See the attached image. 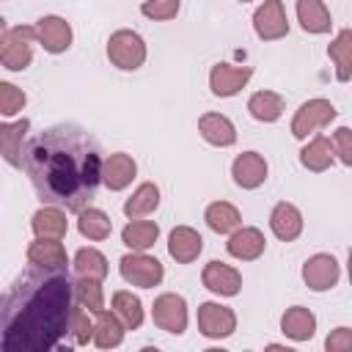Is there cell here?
I'll return each instance as SVG.
<instances>
[{
    "instance_id": "obj_1",
    "label": "cell",
    "mask_w": 352,
    "mask_h": 352,
    "mask_svg": "<svg viewBox=\"0 0 352 352\" xmlns=\"http://www.w3.org/2000/svg\"><path fill=\"white\" fill-rule=\"evenodd\" d=\"M102 151L88 129L55 124L41 129L22 154V168L44 204L80 214L96 198L102 182Z\"/></svg>"
},
{
    "instance_id": "obj_2",
    "label": "cell",
    "mask_w": 352,
    "mask_h": 352,
    "mask_svg": "<svg viewBox=\"0 0 352 352\" xmlns=\"http://www.w3.org/2000/svg\"><path fill=\"white\" fill-rule=\"evenodd\" d=\"M74 283L66 270L33 267L3 294V352H50L69 336L74 311Z\"/></svg>"
},
{
    "instance_id": "obj_3",
    "label": "cell",
    "mask_w": 352,
    "mask_h": 352,
    "mask_svg": "<svg viewBox=\"0 0 352 352\" xmlns=\"http://www.w3.org/2000/svg\"><path fill=\"white\" fill-rule=\"evenodd\" d=\"M33 44H38L33 25L3 28V38H0V63H3V69L25 72L33 60Z\"/></svg>"
},
{
    "instance_id": "obj_4",
    "label": "cell",
    "mask_w": 352,
    "mask_h": 352,
    "mask_svg": "<svg viewBox=\"0 0 352 352\" xmlns=\"http://www.w3.org/2000/svg\"><path fill=\"white\" fill-rule=\"evenodd\" d=\"M118 272L129 286L138 289H154L165 278V267L157 256H148L146 250H129L118 258Z\"/></svg>"
},
{
    "instance_id": "obj_5",
    "label": "cell",
    "mask_w": 352,
    "mask_h": 352,
    "mask_svg": "<svg viewBox=\"0 0 352 352\" xmlns=\"http://www.w3.org/2000/svg\"><path fill=\"white\" fill-rule=\"evenodd\" d=\"M107 60L121 72H135L146 63V41L140 33L121 28L107 38Z\"/></svg>"
},
{
    "instance_id": "obj_6",
    "label": "cell",
    "mask_w": 352,
    "mask_h": 352,
    "mask_svg": "<svg viewBox=\"0 0 352 352\" xmlns=\"http://www.w3.org/2000/svg\"><path fill=\"white\" fill-rule=\"evenodd\" d=\"M336 116H338V110L330 99H322V96L308 99L297 107V113L292 118V138L308 140V135H316L319 129L330 126V121H336Z\"/></svg>"
},
{
    "instance_id": "obj_7",
    "label": "cell",
    "mask_w": 352,
    "mask_h": 352,
    "mask_svg": "<svg viewBox=\"0 0 352 352\" xmlns=\"http://www.w3.org/2000/svg\"><path fill=\"white\" fill-rule=\"evenodd\" d=\"M151 319H154V324L160 330H165L170 336H182L187 330V319H190L187 300L182 294H176V292L160 294L154 300V305H151Z\"/></svg>"
},
{
    "instance_id": "obj_8",
    "label": "cell",
    "mask_w": 352,
    "mask_h": 352,
    "mask_svg": "<svg viewBox=\"0 0 352 352\" xmlns=\"http://www.w3.org/2000/svg\"><path fill=\"white\" fill-rule=\"evenodd\" d=\"M253 30L261 41H278L289 36V16L283 8V0H264L253 11Z\"/></svg>"
},
{
    "instance_id": "obj_9",
    "label": "cell",
    "mask_w": 352,
    "mask_h": 352,
    "mask_svg": "<svg viewBox=\"0 0 352 352\" xmlns=\"http://www.w3.org/2000/svg\"><path fill=\"white\" fill-rule=\"evenodd\" d=\"M33 30H36V41H38V44L44 47V52H50V55L66 52V50L72 47V38H74L72 25H69L63 16H58V14H47V16H41V19H36V22H33Z\"/></svg>"
},
{
    "instance_id": "obj_10",
    "label": "cell",
    "mask_w": 352,
    "mask_h": 352,
    "mask_svg": "<svg viewBox=\"0 0 352 352\" xmlns=\"http://www.w3.org/2000/svg\"><path fill=\"white\" fill-rule=\"evenodd\" d=\"M341 278V267L333 253H314L302 264V283L311 292H330Z\"/></svg>"
},
{
    "instance_id": "obj_11",
    "label": "cell",
    "mask_w": 352,
    "mask_h": 352,
    "mask_svg": "<svg viewBox=\"0 0 352 352\" xmlns=\"http://www.w3.org/2000/svg\"><path fill=\"white\" fill-rule=\"evenodd\" d=\"M198 330L201 336L206 338H228L234 330H236V314L228 308V305H220V302H201L198 305Z\"/></svg>"
},
{
    "instance_id": "obj_12",
    "label": "cell",
    "mask_w": 352,
    "mask_h": 352,
    "mask_svg": "<svg viewBox=\"0 0 352 352\" xmlns=\"http://www.w3.org/2000/svg\"><path fill=\"white\" fill-rule=\"evenodd\" d=\"M253 77L250 66H234V63H214L209 72V88L214 96L228 99L234 94H239Z\"/></svg>"
},
{
    "instance_id": "obj_13",
    "label": "cell",
    "mask_w": 352,
    "mask_h": 352,
    "mask_svg": "<svg viewBox=\"0 0 352 352\" xmlns=\"http://www.w3.org/2000/svg\"><path fill=\"white\" fill-rule=\"evenodd\" d=\"M267 173H270V165L264 160V154L258 151H242L234 157L231 162V176H234V184L242 187V190H256L267 182Z\"/></svg>"
},
{
    "instance_id": "obj_14",
    "label": "cell",
    "mask_w": 352,
    "mask_h": 352,
    "mask_svg": "<svg viewBox=\"0 0 352 352\" xmlns=\"http://www.w3.org/2000/svg\"><path fill=\"white\" fill-rule=\"evenodd\" d=\"M201 283L217 297H236L242 289V272L226 261H209L201 272Z\"/></svg>"
},
{
    "instance_id": "obj_15",
    "label": "cell",
    "mask_w": 352,
    "mask_h": 352,
    "mask_svg": "<svg viewBox=\"0 0 352 352\" xmlns=\"http://www.w3.org/2000/svg\"><path fill=\"white\" fill-rule=\"evenodd\" d=\"M226 250L236 261H256L267 250V239H264L261 228H256V226H239L236 231L228 234Z\"/></svg>"
},
{
    "instance_id": "obj_16",
    "label": "cell",
    "mask_w": 352,
    "mask_h": 352,
    "mask_svg": "<svg viewBox=\"0 0 352 352\" xmlns=\"http://www.w3.org/2000/svg\"><path fill=\"white\" fill-rule=\"evenodd\" d=\"M135 176H138V162H135L132 154H126V151H113L110 157H104L102 182H104L107 190H113V192L126 190Z\"/></svg>"
},
{
    "instance_id": "obj_17",
    "label": "cell",
    "mask_w": 352,
    "mask_h": 352,
    "mask_svg": "<svg viewBox=\"0 0 352 352\" xmlns=\"http://www.w3.org/2000/svg\"><path fill=\"white\" fill-rule=\"evenodd\" d=\"M204 250V236L192 226H176L168 234V256L176 264H192Z\"/></svg>"
},
{
    "instance_id": "obj_18",
    "label": "cell",
    "mask_w": 352,
    "mask_h": 352,
    "mask_svg": "<svg viewBox=\"0 0 352 352\" xmlns=\"http://www.w3.org/2000/svg\"><path fill=\"white\" fill-rule=\"evenodd\" d=\"M302 226H305L302 212H300L294 204L280 201V204L272 206V212H270V231H272L280 242H294V239L302 234Z\"/></svg>"
},
{
    "instance_id": "obj_19",
    "label": "cell",
    "mask_w": 352,
    "mask_h": 352,
    "mask_svg": "<svg viewBox=\"0 0 352 352\" xmlns=\"http://www.w3.org/2000/svg\"><path fill=\"white\" fill-rule=\"evenodd\" d=\"M198 132L209 146H217V148H228L236 143V126L223 113H204L198 118Z\"/></svg>"
},
{
    "instance_id": "obj_20",
    "label": "cell",
    "mask_w": 352,
    "mask_h": 352,
    "mask_svg": "<svg viewBox=\"0 0 352 352\" xmlns=\"http://www.w3.org/2000/svg\"><path fill=\"white\" fill-rule=\"evenodd\" d=\"M30 228H33L36 236H44V239H63V236L69 234L66 209H63V206L44 204L41 209L33 212V217H30Z\"/></svg>"
},
{
    "instance_id": "obj_21",
    "label": "cell",
    "mask_w": 352,
    "mask_h": 352,
    "mask_svg": "<svg viewBox=\"0 0 352 352\" xmlns=\"http://www.w3.org/2000/svg\"><path fill=\"white\" fill-rule=\"evenodd\" d=\"M28 261L33 267H41V270H66L69 256H66V248L60 245V239L36 236L28 245Z\"/></svg>"
},
{
    "instance_id": "obj_22",
    "label": "cell",
    "mask_w": 352,
    "mask_h": 352,
    "mask_svg": "<svg viewBox=\"0 0 352 352\" xmlns=\"http://www.w3.org/2000/svg\"><path fill=\"white\" fill-rule=\"evenodd\" d=\"M30 129V121L28 118H16V121H6L0 126V151H3V160L14 168H22V143H25V135Z\"/></svg>"
},
{
    "instance_id": "obj_23",
    "label": "cell",
    "mask_w": 352,
    "mask_h": 352,
    "mask_svg": "<svg viewBox=\"0 0 352 352\" xmlns=\"http://www.w3.org/2000/svg\"><path fill=\"white\" fill-rule=\"evenodd\" d=\"M336 162V151H333V140L324 135H314L302 148H300V165L311 173H324L330 170Z\"/></svg>"
},
{
    "instance_id": "obj_24",
    "label": "cell",
    "mask_w": 352,
    "mask_h": 352,
    "mask_svg": "<svg viewBox=\"0 0 352 352\" xmlns=\"http://www.w3.org/2000/svg\"><path fill=\"white\" fill-rule=\"evenodd\" d=\"M280 333L292 341H308L316 333V314L305 305H292L280 316Z\"/></svg>"
},
{
    "instance_id": "obj_25",
    "label": "cell",
    "mask_w": 352,
    "mask_h": 352,
    "mask_svg": "<svg viewBox=\"0 0 352 352\" xmlns=\"http://www.w3.org/2000/svg\"><path fill=\"white\" fill-rule=\"evenodd\" d=\"M297 22L305 33H314V36L330 33L333 28V16L324 0H297Z\"/></svg>"
},
{
    "instance_id": "obj_26",
    "label": "cell",
    "mask_w": 352,
    "mask_h": 352,
    "mask_svg": "<svg viewBox=\"0 0 352 352\" xmlns=\"http://www.w3.org/2000/svg\"><path fill=\"white\" fill-rule=\"evenodd\" d=\"M286 110V102L278 91H256L250 99H248V113L258 121V124H275Z\"/></svg>"
},
{
    "instance_id": "obj_27",
    "label": "cell",
    "mask_w": 352,
    "mask_h": 352,
    "mask_svg": "<svg viewBox=\"0 0 352 352\" xmlns=\"http://www.w3.org/2000/svg\"><path fill=\"white\" fill-rule=\"evenodd\" d=\"M124 333H126V324L118 319L116 311H99L96 314V327H94V344L99 349H116L121 346L124 341Z\"/></svg>"
},
{
    "instance_id": "obj_28",
    "label": "cell",
    "mask_w": 352,
    "mask_h": 352,
    "mask_svg": "<svg viewBox=\"0 0 352 352\" xmlns=\"http://www.w3.org/2000/svg\"><path fill=\"white\" fill-rule=\"evenodd\" d=\"M160 239V226L146 217H135L121 228V242L129 250H148Z\"/></svg>"
},
{
    "instance_id": "obj_29",
    "label": "cell",
    "mask_w": 352,
    "mask_h": 352,
    "mask_svg": "<svg viewBox=\"0 0 352 352\" xmlns=\"http://www.w3.org/2000/svg\"><path fill=\"white\" fill-rule=\"evenodd\" d=\"M327 58L336 66V80L346 82L352 80V30L344 28L336 33V38L327 44Z\"/></svg>"
},
{
    "instance_id": "obj_30",
    "label": "cell",
    "mask_w": 352,
    "mask_h": 352,
    "mask_svg": "<svg viewBox=\"0 0 352 352\" xmlns=\"http://www.w3.org/2000/svg\"><path fill=\"white\" fill-rule=\"evenodd\" d=\"M160 209V187L154 182H143L126 201H124V214L129 220L135 217H148Z\"/></svg>"
},
{
    "instance_id": "obj_31",
    "label": "cell",
    "mask_w": 352,
    "mask_h": 352,
    "mask_svg": "<svg viewBox=\"0 0 352 352\" xmlns=\"http://www.w3.org/2000/svg\"><path fill=\"white\" fill-rule=\"evenodd\" d=\"M204 220H206V226H209L214 234H231V231H236V228L242 226L239 209H236L234 204H228V201H214V204H209L206 212H204Z\"/></svg>"
},
{
    "instance_id": "obj_32",
    "label": "cell",
    "mask_w": 352,
    "mask_h": 352,
    "mask_svg": "<svg viewBox=\"0 0 352 352\" xmlns=\"http://www.w3.org/2000/svg\"><path fill=\"white\" fill-rule=\"evenodd\" d=\"M77 231H80V236H85L91 242H102L113 234V220L107 217V212L88 206L77 214Z\"/></svg>"
},
{
    "instance_id": "obj_33",
    "label": "cell",
    "mask_w": 352,
    "mask_h": 352,
    "mask_svg": "<svg viewBox=\"0 0 352 352\" xmlns=\"http://www.w3.org/2000/svg\"><path fill=\"white\" fill-rule=\"evenodd\" d=\"M72 267H74L77 278H94V280H104L110 272L104 253L96 248H80L72 258Z\"/></svg>"
},
{
    "instance_id": "obj_34",
    "label": "cell",
    "mask_w": 352,
    "mask_h": 352,
    "mask_svg": "<svg viewBox=\"0 0 352 352\" xmlns=\"http://www.w3.org/2000/svg\"><path fill=\"white\" fill-rule=\"evenodd\" d=\"M110 308L118 314V319L126 324V330H138L143 324V302H140L138 294H132L126 289H118L110 297Z\"/></svg>"
},
{
    "instance_id": "obj_35",
    "label": "cell",
    "mask_w": 352,
    "mask_h": 352,
    "mask_svg": "<svg viewBox=\"0 0 352 352\" xmlns=\"http://www.w3.org/2000/svg\"><path fill=\"white\" fill-rule=\"evenodd\" d=\"M74 300H77L80 305H85L91 314L104 311L102 280H94V278H77V280H74Z\"/></svg>"
},
{
    "instance_id": "obj_36",
    "label": "cell",
    "mask_w": 352,
    "mask_h": 352,
    "mask_svg": "<svg viewBox=\"0 0 352 352\" xmlns=\"http://www.w3.org/2000/svg\"><path fill=\"white\" fill-rule=\"evenodd\" d=\"M94 327L96 322L91 319V311L80 302H74V311H72V322H69V336H72V344L74 346H85L88 341H94Z\"/></svg>"
},
{
    "instance_id": "obj_37",
    "label": "cell",
    "mask_w": 352,
    "mask_h": 352,
    "mask_svg": "<svg viewBox=\"0 0 352 352\" xmlns=\"http://www.w3.org/2000/svg\"><path fill=\"white\" fill-rule=\"evenodd\" d=\"M28 104V96L22 88H16L14 82H0V113L3 118H11L16 113H22V107Z\"/></svg>"
},
{
    "instance_id": "obj_38",
    "label": "cell",
    "mask_w": 352,
    "mask_h": 352,
    "mask_svg": "<svg viewBox=\"0 0 352 352\" xmlns=\"http://www.w3.org/2000/svg\"><path fill=\"white\" fill-rule=\"evenodd\" d=\"M182 8V0H143L140 3V14L146 19H154V22H168L179 14Z\"/></svg>"
},
{
    "instance_id": "obj_39",
    "label": "cell",
    "mask_w": 352,
    "mask_h": 352,
    "mask_svg": "<svg viewBox=\"0 0 352 352\" xmlns=\"http://www.w3.org/2000/svg\"><path fill=\"white\" fill-rule=\"evenodd\" d=\"M333 151H336V160L346 168H352V129L349 126H338L333 132Z\"/></svg>"
},
{
    "instance_id": "obj_40",
    "label": "cell",
    "mask_w": 352,
    "mask_h": 352,
    "mask_svg": "<svg viewBox=\"0 0 352 352\" xmlns=\"http://www.w3.org/2000/svg\"><path fill=\"white\" fill-rule=\"evenodd\" d=\"M327 352H352V327H336L324 338Z\"/></svg>"
},
{
    "instance_id": "obj_41",
    "label": "cell",
    "mask_w": 352,
    "mask_h": 352,
    "mask_svg": "<svg viewBox=\"0 0 352 352\" xmlns=\"http://www.w3.org/2000/svg\"><path fill=\"white\" fill-rule=\"evenodd\" d=\"M346 272H349V283H352V250H349V256H346Z\"/></svg>"
},
{
    "instance_id": "obj_42",
    "label": "cell",
    "mask_w": 352,
    "mask_h": 352,
    "mask_svg": "<svg viewBox=\"0 0 352 352\" xmlns=\"http://www.w3.org/2000/svg\"><path fill=\"white\" fill-rule=\"evenodd\" d=\"M239 3H250V0H239Z\"/></svg>"
}]
</instances>
